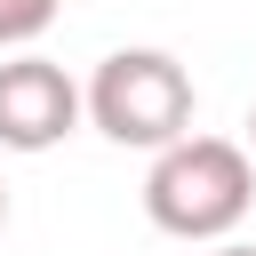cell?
I'll return each instance as SVG.
<instances>
[{"label":"cell","mask_w":256,"mask_h":256,"mask_svg":"<svg viewBox=\"0 0 256 256\" xmlns=\"http://www.w3.org/2000/svg\"><path fill=\"white\" fill-rule=\"evenodd\" d=\"M256 208V168L232 136H176L152 152L144 176V216L168 240H232Z\"/></svg>","instance_id":"obj_1"},{"label":"cell","mask_w":256,"mask_h":256,"mask_svg":"<svg viewBox=\"0 0 256 256\" xmlns=\"http://www.w3.org/2000/svg\"><path fill=\"white\" fill-rule=\"evenodd\" d=\"M80 96H88V120L112 144L168 152L176 136H192V72L168 48H112Z\"/></svg>","instance_id":"obj_2"},{"label":"cell","mask_w":256,"mask_h":256,"mask_svg":"<svg viewBox=\"0 0 256 256\" xmlns=\"http://www.w3.org/2000/svg\"><path fill=\"white\" fill-rule=\"evenodd\" d=\"M80 112H88V96L72 88L64 64H48V56H8V64H0V144H8V152H48V144H64V136L80 128Z\"/></svg>","instance_id":"obj_3"},{"label":"cell","mask_w":256,"mask_h":256,"mask_svg":"<svg viewBox=\"0 0 256 256\" xmlns=\"http://www.w3.org/2000/svg\"><path fill=\"white\" fill-rule=\"evenodd\" d=\"M64 0H0V48H32L48 24H56Z\"/></svg>","instance_id":"obj_4"},{"label":"cell","mask_w":256,"mask_h":256,"mask_svg":"<svg viewBox=\"0 0 256 256\" xmlns=\"http://www.w3.org/2000/svg\"><path fill=\"white\" fill-rule=\"evenodd\" d=\"M208 256H256V248H240V240H216V248H208Z\"/></svg>","instance_id":"obj_5"},{"label":"cell","mask_w":256,"mask_h":256,"mask_svg":"<svg viewBox=\"0 0 256 256\" xmlns=\"http://www.w3.org/2000/svg\"><path fill=\"white\" fill-rule=\"evenodd\" d=\"M248 144H256V112H248Z\"/></svg>","instance_id":"obj_6"},{"label":"cell","mask_w":256,"mask_h":256,"mask_svg":"<svg viewBox=\"0 0 256 256\" xmlns=\"http://www.w3.org/2000/svg\"><path fill=\"white\" fill-rule=\"evenodd\" d=\"M0 224H8V192H0Z\"/></svg>","instance_id":"obj_7"}]
</instances>
